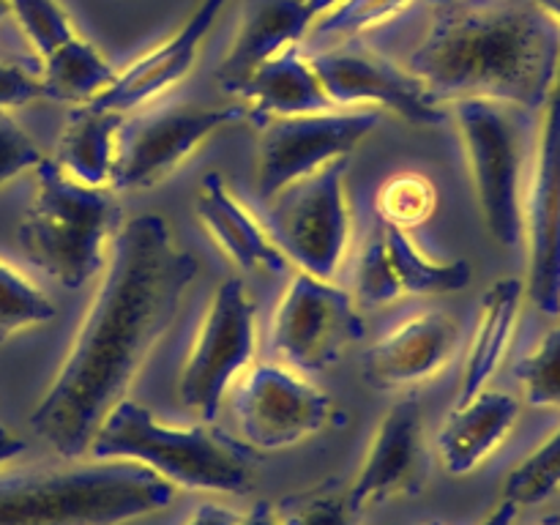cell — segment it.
I'll list each match as a JSON object with an SVG mask.
<instances>
[{
    "instance_id": "cell-41",
    "label": "cell",
    "mask_w": 560,
    "mask_h": 525,
    "mask_svg": "<svg viewBox=\"0 0 560 525\" xmlns=\"http://www.w3.org/2000/svg\"><path fill=\"white\" fill-rule=\"evenodd\" d=\"M536 5H539L541 11H545L547 16H552V20L560 25V0H534Z\"/></svg>"
},
{
    "instance_id": "cell-19",
    "label": "cell",
    "mask_w": 560,
    "mask_h": 525,
    "mask_svg": "<svg viewBox=\"0 0 560 525\" xmlns=\"http://www.w3.org/2000/svg\"><path fill=\"white\" fill-rule=\"evenodd\" d=\"M195 211L213 244L244 271L284 273L290 268L288 257L279 252L268 230L230 195L228 184L219 173H208L197 191Z\"/></svg>"
},
{
    "instance_id": "cell-14",
    "label": "cell",
    "mask_w": 560,
    "mask_h": 525,
    "mask_svg": "<svg viewBox=\"0 0 560 525\" xmlns=\"http://www.w3.org/2000/svg\"><path fill=\"white\" fill-rule=\"evenodd\" d=\"M534 184L525 206L528 295L545 315H560V60L545 102Z\"/></svg>"
},
{
    "instance_id": "cell-11",
    "label": "cell",
    "mask_w": 560,
    "mask_h": 525,
    "mask_svg": "<svg viewBox=\"0 0 560 525\" xmlns=\"http://www.w3.org/2000/svg\"><path fill=\"white\" fill-rule=\"evenodd\" d=\"M241 443L260 452L295 446L326 427L331 399L288 364H249L233 388Z\"/></svg>"
},
{
    "instance_id": "cell-10",
    "label": "cell",
    "mask_w": 560,
    "mask_h": 525,
    "mask_svg": "<svg viewBox=\"0 0 560 525\" xmlns=\"http://www.w3.org/2000/svg\"><path fill=\"white\" fill-rule=\"evenodd\" d=\"M377 109L331 107L317 113L277 115L260 120V156H257V195L260 200L284 186L317 173L334 159L350 156L370 137Z\"/></svg>"
},
{
    "instance_id": "cell-36",
    "label": "cell",
    "mask_w": 560,
    "mask_h": 525,
    "mask_svg": "<svg viewBox=\"0 0 560 525\" xmlns=\"http://www.w3.org/2000/svg\"><path fill=\"white\" fill-rule=\"evenodd\" d=\"M241 514L230 512L224 506H213V503H206L195 512V517L189 520L186 525H238Z\"/></svg>"
},
{
    "instance_id": "cell-1",
    "label": "cell",
    "mask_w": 560,
    "mask_h": 525,
    "mask_svg": "<svg viewBox=\"0 0 560 525\" xmlns=\"http://www.w3.org/2000/svg\"><path fill=\"white\" fill-rule=\"evenodd\" d=\"M197 260L159 213L120 224L104 277L52 386L31 413V430L60 457L88 454L109 410L173 326Z\"/></svg>"
},
{
    "instance_id": "cell-5",
    "label": "cell",
    "mask_w": 560,
    "mask_h": 525,
    "mask_svg": "<svg viewBox=\"0 0 560 525\" xmlns=\"http://www.w3.org/2000/svg\"><path fill=\"white\" fill-rule=\"evenodd\" d=\"M120 228V202L113 186H88L66 175L52 159L36 167V195L20 224L22 252L47 277L77 290L107 260Z\"/></svg>"
},
{
    "instance_id": "cell-33",
    "label": "cell",
    "mask_w": 560,
    "mask_h": 525,
    "mask_svg": "<svg viewBox=\"0 0 560 525\" xmlns=\"http://www.w3.org/2000/svg\"><path fill=\"white\" fill-rule=\"evenodd\" d=\"M282 525H355V509L350 506L348 492L317 490L306 495L288 498L277 506Z\"/></svg>"
},
{
    "instance_id": "cell-9",
    "label": "cell",
    "mask_w": 560,
    "mask_h": 525,
    "mask_svg": "<svg viewBox=\"0 0 560 525\" xmlns=\"http://www.w3.org/2000/svg\"><path fill=\"white\" fill-rule=\"evenodd\" d=\"M364 337L353 293L334 279L295 271L271 323V348L299 372H323Z\"/></svg>"
},
{
    "instance_id": "cell-34",
    "label": "cell",
    "mask_w": 560,
    "mask_h": 525,
    "mask_svg": "<svg viewBox=\"0 0 560 525\" xmlns=\"http://www.w3.org/2000/svg\"><path fill=\"white\" fill-rule=\"evenodd\" d=\"M42 159L33 137L11 118L9 109H0V186L25 170H36Z\"/></svg>"
},
{
    "instance_id": "cell-24",
    "label": "cell",
    "mask_w": 560,
    "mask_h": 525,
    "mask_svg": "<svg viewBox=\"0 0 560 525\" xmlns=\"http://www.w3.org/2000/svg\"><path fill=\"white\" fill-rule=\"evenodd\" d=\"M115 74L118 69L82 36H74L66 47L38 63L44 96L71 104L93 102L98 93L107 91Z\"/></svg>"
},
{
    "instance_id": "cell-29",
    "label": "cell",
    "mask_w": 560,
    "mask_h": 525,
    "mask_svg": "<svg viewBox=\"0 0 560 525\" xmlns=\"http://www.w3.org/2000/svg\"><path fill=\"white\" fill-rule=\"evenodd\" d=\"M560 490V430L509 474L503 498L514 506H534Z\"/></svg>"
},
{
    "instance_id": "cell-27",
    "label": "cell",
    "mask_w": 560,
    "mask_h": 525,
    "mask_svg": "<svg viewBox=\"0 0 560 525\" xmlns=\"http://www.w3.org/2000/svg\"><path fill=\"white\" fill-rule=\"evenodd\" d=\"M438 191L421 173H399L377 191V217L383 224L410 230L435 211Z\"/></svg>"
},
{
    "instance_id": "cell-39",
    "label": "cell",
    "mask_w": 560,
    "mask_h": 525,
    "mask_svg": "<svg viewBox=\"0 0 560 525\" xmlns=\"http://www.w3.org/2000/svg\"><path fill=\"white\" fill-rule=\"evenodd\" d=\"M517 512H520V506H514L512 501H506V498H503L501 506L492 509L490 517H487L481 525H514V517H517Z\"/></svg>"
},
{
    "instance_id": "cell-3",
    "label": "cell",
    "mask_w": 560,
    "mask_h": 525,
    "mask_svg": "<svg viewBox=\"0 0 560 525\" xmlns=\"http://www.w3.org/2000/svg\"><path fill=\"white\" fill-rule=\"evenodd\" d=\"M175 487L120 457L0 474V525H120L167 509Z\"/></svg>"
},
{
    "instance_id": "cell-28",
    "label": "cell",
    "mask_w": 560,
    "mask_h": 525,
    "mask_svg": "<svg viewBox=\"0 0 560 525\" xmlns=\"http://www.w3.org/2000/svg\"><path fill=\"white\" fill-rule=\"evenodd\" d=\"M5 3H9V14L16 16L22 33L31 42L38 63L77 36L69 14L58 0H5Z\"/></svg>"
},
{
    "instance_id": "cell-8",
    "label": "cell",
    "mask_w": 560,
    "mask_h": 525,
    "mask_svg": "<svg viewBox=\"0 0 560 525\" xmlns=\"http://www.w3.org/2000/svg\"><path fill=\"white\" fill-rule=\"evenodd\" d=\"M255 345V304L238 279H224L180 370V405L200 421L217 419L224 394L252 364Z\"/></svg>"
},
{
    "instance_id": "cell-2",
    "label": "cell",
    "mask_w": 560,
    "mask_h": 525,
    "mask_svg": "<svg viewBox=\"0 0 560 525\" xmlns=\"http://www.w3.org/2000/svg\"><path fill=\"white\" fill-rule=\"evenodd\" d=\"M560 25L534 0H432L408 69L432 102L490 98L534 113L558 74Z\"/></svg>"
},
{
    "instance_id": "cell-20",
    "label": "cell",
    "mask_w": 560,
    "mask_h": 525,
    "mask_svg": "<svg viewBox=\"0 0 560 525\" xmlns=\"http://www.w3.org/2000/svg\"><path fill=\"white\" fill-rule=\"evenodd\" d=\"M520 402L506 392L481 388L468 402H459L438 432V457L452 476L479 468L512 432Z\"/></svg>"
},
{
    "instance_id": "cell-7",
    "label": "cell",
    "mask_w": 560,
    "mask_h": 525,
    "mask_svg": "<svg viewBox=\"0 0 560 525\" xmlns=\"http://www.w3.org/2000/svg\"><path fill=\"white\" fill-rule=\"evenodd\" d=\"M348 156L334 159L317 173L268 197V235L290 266L320 279L337 277L350 241L345 195Z\"/></svg>"
},
{
    "instance_id": "cell-37",
    "label": "cell",
    "mask_w": 560,
    "mask_h": 525,
    "mask_svg": "<svg viewBox=\"0 0 560 525\" xmlns=\"http://www.w3.org/2000/svg\"><path fill=\"white\" fill-rule=\"evenodd\" d=\"M238 525H282L279 523L277 506L271 501H260L238 520Z\"/></svg>"
},
{
    "instance_id": "cell-35",
    "label": "cell",
    "mask_w": 560,
    "mask_h": 525,
    "mask_svg": "<svg viewBox=\"0 0 560 525\" xmlns=\"http://www.w3.org/2000/svg\"><path fill=\"white\" fill-rule=\"evenodd\" d=\"M38 96H44L38 71L16 63V60H0V109L20 107Z\"/></svg>"
},
{
    "instance_id": "cell-30",
    "label": "cell",
    "mask_w": 560,
    "mask_h": 525,
    "mask_svg": "<svg viewBox=\"0 0 560 525\" xmlns=\"http://www.w3.org/2000/svg\"><path fill=\"white\" fill-rule=\"evenodd\" d=\"M410 3L413 0H342L331 11L317 16L306 38H353L392 22Z\"/></svg>"
},
{
    "instance_id": "cell-38",
    "label": "cell",
    "mask_w": 560,
    "mask_h": 525,
    "mask_svg": "<svg viewBox=\"0 0 560 525\" xmlns=\"http://www.w3.org/2000/svg\"><path fill=\"white\" fill-rule=\"evenodd\" d=\"M25 452V441H20L16 435H11L5 427H0V465H5L9 459H14L16 454Z\"/></svg>"
},
{
    "instance_id": "cell-21",
    "label": "cell",
    "mask_w": 560,
    "mask_h": 525,
    "mask_svg": "<svg viewBox=\"0 0 560 525\" xmlns=\"http://www.w3.org/2000/svg\"><path fill=\"white\" fill-rule=\"evenodd\" d=\"M235 96L244 102L246 113L257 115V120L334 107L310 55L301 52V44H293L257 66Z\"/></svg>"
},
{
    "instance_id": "cell-26",
    "label": "cell",
    "mask_w": 560,
    "mask_h": 525,
    "mask_svg": "<svg viewBox=\"0 0 560 525\" xmlns=\"http://www.w3.org/2000/svg\"><path fill=\"white\" fill-rule=\"evenodd\" d=\"M55 306L25 273L0 260V342L16 331L52 320Z\"/></svg>"
},
{
    "instance_id": "cell-31",
    "label": "cell",
    "mask_w": 560,
    "mask_h": 525,
    "mask_svg": "<svg viewBox=\"0 0 560 525\" xmlns=\"http://www.w3.org/2000/svg\"><path fill=\"white\" fill-rule=\"evenodd\" d=\"M402 295V288L397 282V273H394L392 260H388L386 241H383L381 228H375V233L370 235V241L364 244L359 257V266H355V304L366 306V310H375V306L388 304V301H397Z\"/></svg>"
},
{
    "instance_id": "cell-22",
    "label": "cell",
    "mask_w": 560,
    "mask_h": 525,
    "mask_svg": "<svg viewBox=\"0 0 560 525\" xmlns=\"http://www.w3.org/2000/svg\"><path fill=\"white\" fill-rule=\"evenodd\" d=\"M124 118L126 113L120 109L77 104L60 131L52 162L88 186H113Z\"/></svg>"
},
{
    "instance_id": "cell-16",
    "label": "cell",
    "mask_w": 560,
    "mask_h": 525,
    "mask_svg": "<svg viewBox=\"0 0 560 525\" xmlns=\"http://www.w3.org/2000/svg\"><path fill=\"white\" fill-rule=\"evenodd\" d=\"M228 3L230 0H200L195 14L167 42H162L151 52L131 60L124 71L115 74L107 91L98 93L91 104L126 113V109H137L142 104L153 102V98L167 93L173 85H178L191 71L202 42L211 33V27L217 25L219 14H222Z\"/></svg>"
},
{
    "instance_id": "cell-43",
    "label": "cell",
    "mask_w": 560,
    "mask_h": 525,
    "mask_svg": "<svg viewBox=\"0 0 560 525\" xmlns=\"http://www.w3.org/2000/svg\"><path fill=\"white\" fill-rule=\"evenodd\" d=\"M539 525H560V517H547V520H541Z\"/></svg>"
},
{
    "instance_id": "cell-32",
    "label": "cell",
    "mask_w": 560,
    "mask_h": 525,
    "mask_svg": "<svg viewBox=\"0 0 560 525\" xmlns=\"http://www.w3.org/2000/svg\"><path fill=\"white\" fill-rule=\"evenodd\" d=\"M517 381L536 408H560V326L547 331L539 348L517 364Z\"/></svg>"
},
{
    "instance_id": "cell-6",
    "label": "cell",
    "mask_w": 560,
    "mask_h": 525,
    "mask_svg": "<svg viewBox=\"0 0 560 525\" xmlns=\"http://www.w3.org/2000/svg\"><path fill=\"white\" fill-rule=\"evenodd\" d=\"M448 107L454 109L463 137L487 230L498 244L514 249L525 235V142L520 107L490 98H459Z\"/></svg>"
},
{
    "instance_id": "cell-13",
    "label": "cell",
    "mask_w": 560,
    "mask_h": 525,
    "mask_svg": "<svg viewBox=\"0 0 560 525\" xmlns=\"http://www.w3.org/2000/svg\"><path fill=\"white\" fill-rule=\"evenodd\" d=\"M310 60L334 107L392 109L413 124H443V107L432 102L424 82L408 66L392 63L370 49L348 47L323 49Z\"/></svg>"
},
{
    "instance_id": "cell-42",
    "label": "cell",
    "mask_w": 560,
    "mask_h": 525,
    "mask_svg": "<svg viewBox=\"0 0 560 525\" xmlns=\"http://www.w3.org/2000/svg\"><path fill=\"white\" fill-rule=\"evenodd\" d=\"M3 16H9V3H5V0H0V20H3Z\"/></svg>"
},
{
    "instance_id": "cell-4",
    "label": "cell",
    "mask_w": 560,
    "mask_h": 525,
    "mask_svg": "<svg viewBox=\"0 0 560 525\" xmlns=\"http://www.w3.org/2000/svg\"><path fill=\"white\" fill-rule=\"evenodd\" d=\"M91 457L135 459L173 487L241 495L255 485L249 446L213 421L173 427L135 399H120L93 435Z\"/></svg>"
},
{
    "instance_id": "cell-17",
    "label": "cell",
    "mask_w": 560,
    "mask_h": 525,
    "mask_svg": "<svg viewBox=\"0 0 560 525\" xmlns=\"http://www.w3.org/2000/svg\"><path fill=\"white\" fill-rule=\"evenodd\" d=\"M457 348V320L443 310H427L397 323L372 345L364 375L377 388L416 386L438 375Z\"/></svg>"
},
{
    "instance_id": "cell-23",
    "label": "cell",
    "mask_w": 560,
    "mask_h": 525,
    "mask_svg": "<svg viewBox=\"0 0 560 525\" xmlns=\"http://www.w3.org/2000/svg\"><path fill=\"white\" fill-rule=\"evenodd\" d=\"M525 284L520 279L506 277L490 284V290L481 299V315L476 323L474 342H470L468 359H465L463 383H459V402H468L470 397L487 388L490 377L501 366L512 342L514 326L520 317V301H523Z\"/></svg>"
},
{
    "instance_id": "cell-25",
    "label": "cell",
    "mask_w": 560,
    "mask_h": 525,
    "mask_svg": "<svg viewBox=\"0 0 560 525\" xmlns=\"http://www.w3.org/2000/svg\"><path fill=\"white\" fill-rule=\"evenodd\" d=\"M386 241L388 260H392L397 282L402 295H446L459 293L470 282V262L468 260H430L408 230L392 228V224H377Z\"/></svg>"
},
{
    "instance_id": "cell-18",
    "label": "cell",
    "mask_w": 560,
    "mask_h": 525,
    "mask_svg": "<svg viewBox=\"0 0 560 525\" xmlns=\"http://www.w3.org/2000/svg\"><path fill=\"white\" fill-rule=\"evenodd\" d=\"M315 20L304 0H244L238 31L219 63L217 82L235 93L257 66L304 42Z\"/></svg>"
},
{
    "instance_id": "cell-15",
    "label": "cell",
    "mask_w": 560,
    "mask_h": 525,
    "mask_svg": "<svg viewBox=\"0 0 560 525\" xmlns=\"http://www.w3.org/2000/svg\"><path fill=\"white\" fill-rule=\"evenodd\" d=\"M424 413L416 397L397 399L377 424L370 454L348 490L355 512L386 498L416 492L424 481Z\"/></svg>"
},
{
    "instance_id": "cell-12",
    "label": "cell",
    "mask_w": 560,
    "mask_h": 525,
    "mask_svg": "<svg viewBox=\"0 0 560 525\" xmlns=\"http://www.w3.org/2000/svg\"><path fill=\"white\" fill-rule=\"evenodd\" d=\"M244 115V107L170 104L124 118L113 189L131 191L162 184L208 137Z\"/></svg>"
},
{
    "instance_id": "cell-40",
    "label": "cell",
    "mask_w": 560,
    "mask_h": 525,
    "mask_svg": "<svg viewBox=\"0 0 560 525\" xmlns=\"http://www.w3.org/2000/svg\"><path fill=\"white\" fill-rule=\"evenodd\" d=\"M304 3L310 5L312 14H315V16H323V14H326V11H331L334 5L342 3V0H304Z\"/></svg>"
}]
</instances>
